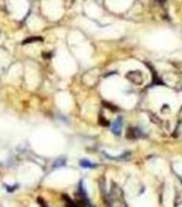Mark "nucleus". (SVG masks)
Masks as SVG:
<instances>
[{"label": "nucleus", "mask_w": 182, "mask_h": 207, "mask_svg": "<svg viewBox=\"0 0 182 207\" xmlns=\"http://www.w3.org/2000/svg\"><path fill=\"white\" fill-rule=\"evenodd\" d=\"M65 165V158L60 157V158H57L56 161H54L53 167L54 168H59V167H62V165Z\"/></svg>", "instance_id": "nucleus-3"}, {"label": "nucleus", "mask_w": 182, "mask_h": 207, "mask_svg": "<svg viewBox=\"0 0 182 207\" xmlns=\"http://www.w3.org/2000/svg\"><path fill=\"white\" fill-rule=\"evenodd\" d=\"M121 127H123V119H121V117H118V119L114 121L113 125H112L111 130L114 134L119 136L121 132Z\"/></svg>", "instance_id": "nucleus-1"}, {"label": "nucleus", "mask_w": 182, "mask_h": 207, "mask_svg": "<svg viewBox=\"0 0 182 207\" xmlns=\"http://www.w3.org/2000/svg\"><path fill=\"white\" fill-rule=\"evenodd\" d=\"M16 186H13V187H6V190L8 191H13V190H15Z\"/></svg>", "instance_id": "nucleus-4"}, {"label": "nucleus", "mask_w": 182, "mask_h": 207, "mask_svg": "<svg viewBox=\"0 0 182 207\" xmlns=\"http://www.w3.org/2000/svg\"><path fill=\"white\" fill-rule=\"evenodd\" d=\"M80 165H81L82 168H84V169H92V168L95 167V165H93V163L91 162L90 160H87V159L80 160Z\"/></svg>", "instance_id": "nucleus-2"}, {"label": "nucleus", "mask_w": 182, "mask_h": 207, "mask_svg": "<svg viewBox=\"0 0 182 207\" xmlns=\"http://www.w3.org/2000/svg\"><path fill=\"white\" fill-rule=\"evenodd\" d=\"M66 207H77V206H75V205H74L73 203H69V204H67V205H66Z\"/></svg>", "instance_id": "nucleus-5"}]
</instances>
